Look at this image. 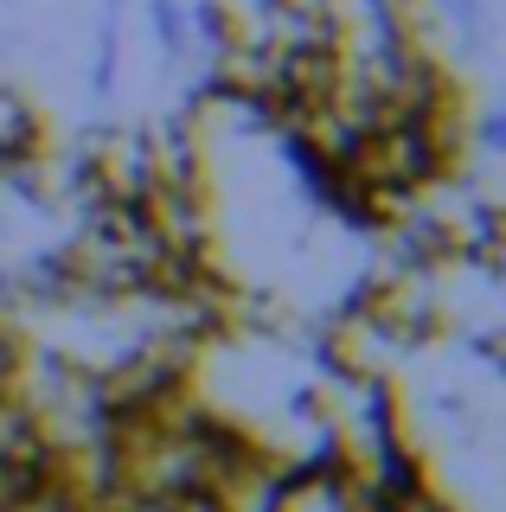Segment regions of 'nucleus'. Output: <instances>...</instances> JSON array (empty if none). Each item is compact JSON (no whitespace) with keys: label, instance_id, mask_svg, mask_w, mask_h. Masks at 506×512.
I'll return each instance as SVG.
<instances>
[{"label":"nucleus","instance_id":"obj_1","mask_svg":"<svg viewBox=\"0 0 506 512\" xmlns=\"http://www.w3.org/2000/svg\"><path fill=\"white\" fill-rule=\"evenodd\" d=\"M141 26H148L154 52H161V71L180 77L186 58H193V20H186V0H141Z\"/></svg>","mask_w":506,"mask_h":512},{"label":"nucleus","instance_id":"obj_2","mask_svg":"<svg viewBox=\"0 0 506 512\" xmlns=\"http://www.w3.org/2000/svg\"><path fill=\"white\" fill-rule=\"evenodd\" d=\"M122 84V13H97V32H90V64H84V90L90 103L109 109Z\"/></svg>","mask_w":506,"mask_h":512},{"label":"nucleus","instance_id":"obj_3","mask_svg":"<svg viewBox=\"0 0 506 512\" xmlns=\"http://www.w3.org/2000/svg\"><path fill=\"white\" fill-rule=\"evenodd\" d=\"M7 7H20V0H0V13H7Z\"/></svg>","mask_w":506,"mask_h":512}]
</instances>
